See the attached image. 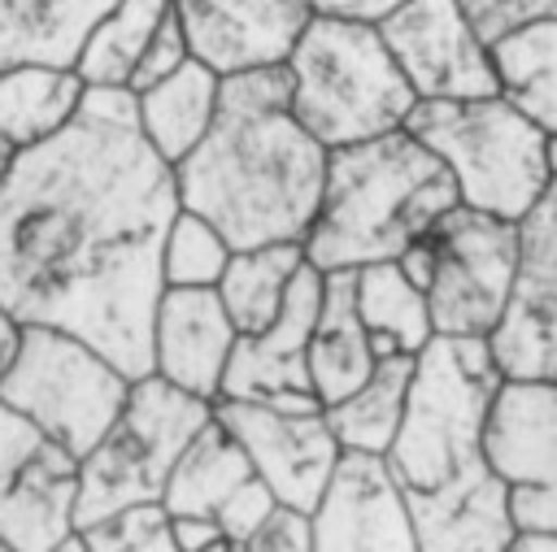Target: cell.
Returning a JSON list of instances; mask_svg holds the SVG:
<instances>
[{
	"mask_svg": "<svg viewBox=\"0 0 557 552\" xmlns=\"http://www.w3.org/2000/svg\"><path fill=\"white\" fill-rule=\"evenodd\" d=\"M178 213L174 165L139 130L135 91L87 87L0 183V304L26 326L87 339L131 382L152 374L161 239Z\"/></svg>",
	"mask_w": 557,
	"mask_h": 552,
	"instance_id": "cell-1",
	"label": "cell"
},
{
	"mask_svg": "<svg viewBox=\"0 0 557 552\" xmlns=\"http://www.w3.org/2000/svg\"><path fill=\"white\" fill-rule=\"evenodd\" d=\"M500 378L487 339L435 335L413 356L405 417L383 465L422 552H505L518 535L505 482L483 456V422Z\"/></svg>",
	"mask_w": 557,
	"mask_h": 552,
	"instance_id": "cell-2",
	"label": "cell"
},
{
	"mask_svg": "<svg viewBox=\"0 0 557 552\" xmlns=\"http://www.w3.org/2000/svg\"><path fill=\"white\" fill-rule=\"evenodd\" d=\"M326 178V148L296 122L283 65L222 74L205 139L174 165L178 209L231 248L305 243Z\"/></svg>",
	"mask_w": 557,
	"mask_h": 552,
	"instance_id": "cell-3",
	"label": "cell"
},
{
	"mask_svg": "<svg viewBox=\"0 0 557 552\" xmlns=\"http://www.w3.org/2000/svg\"><path fill=\"white\" fill-rule=\"evenodd\" d=\"M457 204L448 170L400 126L326 152L318 213L300 248L318 274L396 261Z\"/></svg>",
	"mask_w": 557,
	"mask_h": 552,
	"instance_id": "cell-4",
	"label": "cell"
},
{
	"mask_svg": "<svg viewBox=\"0 0 557 552\" xmlns=\"http://www.w3.org/2000/svg\"><path fill=\"white\" fill-rule=\"evenodd\" d=\"M296 122L331 152L400 130L418 104L379 26L309 17L283 57Z\"/></svg>",
	"mask_w": 557,
	"mask_h": 552,
	"instance_id": "cell-5",
	"label": "cell"
},
{
	"mask_svg": "<svg viewBox=\"0 0 557 552\" xmlns=\"http://www.w3.org/2000/svg\"><path fill=\"white\" fill-rule=\"evenodd\" d=\"M405 130L435 152L457 187V200L479 213L522 222L553 183L544 161L548 135L500 91L474 100H418Z\"/></svg>",
	"mask_w": 557,
	"mask_h": 552,
	"instance_id": "cell-6",
	"label": "cell"
},
{
	"mask_svg": "<svg viewBox=\"0 0 557 552\" xmlns=\"http://www.w3.org/2000/svg\"><path fill=\"white\" fill-rule=\"evenodd\" d=\"M213 417V404L170 387L157 374L131 382L122 413L96 439V448L78 461V495H74V530L131 509L161 500L165 474L187 439Z\"/></svg>",
	"mask_w": 557,
	"mask_h": 552,
	"instance_id": "cell-7",
	"label": "cell"
},
{
	"mask_svg": "<svg viewBox=\"0 0 557 552\" xmlns=\"http://www.w3.org/2000/svg\"><path fill=\"white\" fill-rule=\"evenodd\" d=\"M126 391L131 378L87 339L35 322L22 326L17 352L0 374V396L74 461H83L113 426Z\"/></svg>",
	"mask_w": 557,
	"mask_h": 552,
	"instance_id": "cell-8",
	"label": "cell"
},
{
	"mask_svg": "<svg viewBox=\"0 0 557 552\" xmlns=\"http://www.w3.org/2000/svg\"><path fill=\"white\" fill-rule=\"evenodd\" d=\"M431 283L422 287L431 330L448 339H492L518 274V222L448 209L431 230Z\"/></svg>",
	"mask_w": 557,
	"mask_h": 552,
	"instance_id": "cell-9",
	"label": "cell"
},
{
	"mask_svg": "<svg viewBox=\"0 0 557 552\" xmlns=\"http://www.w3.org/2000/svg\"><path fill=\"white\" fill-rule=\"evenodd\" d=\"M483 456L505 482L513 530H557V382L500 378L483 422Z\"/></svg>",
	"mask_w": 557,
	"mask_h": 552,
	"instance_id": "cell-10",
	"label": "cell"
},
{
	"mask_svg": "<svg viewBox=\"0 0 557 552\" xmlns=\"http://www.w3.org/2000/svg\"><path fill=\"white\" fill-rule=\"evenodd\" d=\"M213 422L244 448L252 474L278 504L313 513L339 465V443L322 409H283L257 400H213Z\"/></svg>",
	"mask_w": 557,
	"mask_h": 552,
	"instance_id": "cell-11",
	"label": "cell"
},
{
	"mask_svg": "<svg viewBox=\"0 0 557 552\" xmlns=\"http://www.w3.org/2000/svg\"><path fill=\"white\" fill-rule=\"evenodd\" d=\"M379 35L418 100L496 96L492 43L474 30L461 0H405L379 22Z\"/></svg>",
	"mask_w": 557,
	"mask_h": 552,
	"instance_id": "cell-12",
	"label": "cell"
},
{
	"mask_svg": "<svg viewBox=\"0 0 557 552\" xmlns=\"http://www.w3.org/2000/svg\"><path fill=\"white\" fill-rule=\"evenodd\" d=\"M487 348L505 378L557 382V178L518 222V274Z\"/></svg>",
	"mask_w": 557,
	"mask_h": 552,
	"instance_id": "cell-13",
	"label": "cell"
},
{
	"mask_svg": "<svg viewBox=\"0 0 557 552\" xmlns=\"http://www.w3.org/2000/svg\"><path fill=\"white\" fill-rule=\"evenodd\" d=\"M322 296V274L305 261L287 287L278 317L257 330L239 335L226 361L218 400H257L283 409H322L309 387V330Z\"/></svg>",
	"mask_w": 557,
	"mask_h": 552,
	"instance_id": "cell-14",
	"label": "cell"
},
{
	"mask_svg": "<svg viewBox=\"0 0 557 552\" xmlns=\"http://www.w3.org/2000/svg\"><path fill=\"white\" fill-rule=\"evenodd\" d=\"M313 552H422L383 456H339L313 509Z\"/></svg>",
	"mask_w": 557,
	"mask_h": 552,
	"instance_id": "cell-15",
	"label": "cell"
},
{
	"mask_svg": "<svg viewBox=\"0 0 557 552\" xmlns=\"http://www.w3.org/2000/svg\"><path fill=\"white\" fill-rule=\"evenodd\" d=\"M174 17L196 61L239 74L283 65L313 13L309 0H174Z\"/></svg>",
	"mask_w": 557,
	"mask_h": 552,
	"instance_id": "cell-16",
	"label": "cell"
},
{
	"mask_svg": "<svg viewBox=\"0 0 557 552\" xmlns=\"http://www.w3.org/2000/svg\"><path fill=\"white\" fill-rule=\"evenodd\" d=\"M235 339L239 330L213 287H165L152 313V374L213 404Z\"/></svg>",
	"mask_w": 557,
	"mask_h": 552,
	"instance_id": "cell-17",
	"label": "cell"
},
{
	"mask_svg": "<svg viewBox=\"0 0 557 552\" xmlns=\"http://www.w3.org/2000/svg\"><path fill=\"white\" fill-rule=\"evenodd\" d=\"M78 461L48 443L35 461L0 478V543L13 552H57L74 535Z\"/></svg>",
	"mask_w": 557,
	"mask_h": 552,
	"instance_id": "cell-18",
	"label": "cell"
},
{
	"mask_svg": "<svg viewBox=\"0 0 557 552\" xmlns=\"http://www.w3.org/2000/svg\"><path fill=\"white\" fill-rule=\"evenodd\" d=\"M374 348L366 339V326L357 317L352 300V269H331L322 274V296L309 330V387L318 404L344 400L352 387H361L374 369Z\"/></svg>",
	"mask_w": 557,
	"mask_h": 552,
	"instance_id": "cell-19",
	"label": "cell"
},
{
	"mask_svg": "<svg viewBox=\"0 0 557 552\" xmlns=\"http://www.w3.org/2000/svg\"><path fill=\"white\" fill-rule=\"evenodd\" d=\"M218 91H222V74L196 57H187L161 83L135 91L139 130L165 165H178L205 139V130L218 113Z\"/></svg>",
	"mask_w": 557,
	"mask_h": 552,
	"instance_id": "cell-20",
	"label": "cell"
},
{
	"mask_svg": "<svg viewBox=\"0 0 557 552\" xmlns=\"http://www.w3.org/2000/svg\"><path fill=\"white\" fill-rule=\"evenodd\" d=\"M113 0H0V70L70 65Z\"/></svg>",
	"mask_w": 557,
	"mask_h": 552,
	"instance_id": "cell-21",
	"label": "cell"
},
{
	"mask_svg": "<svg viewBox=\"0 0 557 552\" xmlns=\"http://www.w3.org/2000/svg\"><path fill=\"white\" fill-rule=\"evenodd\" d=\"M352 300H357V317L379 361L418 356L435 339L426 296L400 274L396 261H374V265L352 269Z\"/></svg>",
	"mask_w": 557,
	"mask_h": 552,
	"instance_id": "cell-22",
	"label": "cell"
},
{
	"mask_svg": "<svg viewBox=\"0 0 557 552\" xmlns=\"http://www.w3.org/2000/svg\"><path fill=\"white\" fill-rule=\"evenodd\" d=\"M496 91L557 139V22H527L492 39Z\"/></svg>",
	"mask_w": 557,
	"mask_h": 552,
	"instance_id": "cell-23",
	"label": "cell"
},
{
	"mask_svg": "<svg viewBox=\"0 0 557 552\" xmlns=\"http://www.w3.org/2000/svg\"><path fill=\"white\" fill-rule=\"evenodd\" d=\"M252 478V465L244 456V448L209 417L187 448L174 456L165 487H161V509L170 517H213L218 504L244 482Z\"/></svg>",
	"mask_w": 557,
	"mask_h": 552,
	"instance_id": "cell-24",
	"label": "cell"
},
{
	"mask_svg": "<svg viewBox=\"0 0 557 552\" xmlns=\"http://www.w3.org/2000/svg\"><path fill=\"white\" fill-rule=\"evenodd\" d=\"M409 378H413V356H383V361H374V369L361 387H352L344 400L322 409L339 452L383 456L392 448L400 417H405Z\"/></svg>",
	"mask_w": 557,
	"mask_h": 552,
	"instance_id": "cell-25",
	"label": "cell"
},
{
	"mask_svg": "<svg viewBox=\"0 0 557 552\" xmlns=\"http://www.w3.org/2000/svg\"><path fill=\"white\" fill-rule=\"evenodd\" d=\"M87 83L70 65H9L0 70V135L13 148L44 143L83 104Z\"/></svg>",
	"mask_w": 557,
	"mask_h": 552,
	"instance_id": "cell-26",
	"label": "cell"
},
{
	"mask_svg": "<svg viewBox=\"0 0 557 552\" xmlns=\"http://www.w3.org/2000/svg\"><path fill=\"white\" fill-rule=\"evenodd\" d=\"M300 265H305L300 243L231 248L226 269H222L213 291H218V300H222V309H226V317L235 322L239 335H257L278 317V309L287 300V287H292Z\"/></svg>",
	"mask_w": 557,
	"mask_h": 552,
	"instance_id": "cell-27",
	"label": "cell"
},
{
	"mask_svg": "<svg viewBox=\"0 0 557 552\" xmlns=\"http://www.w3.org/2000/svg\"><path fill=\"white\" fill-rule=\"evenodd\" d=\"M174 13V0H113V9L91 26L74 70L87 87H126L135 61L144 57L157 26Z\"/></svg>",
	"mask_w": 557,
	"mask_h": 552,
	"instance_id": "cell-28",
	"label": "cell"
},
{
	"mask_svg": "<svg viewBox=\"0 0 557 552\" xmlns=\"http://www.w3.org/2000/svg\"><path fill=\"white\" fill-rule=\"evenodd\" d=\"M226 256H231V243L222 239V230L205 222L200 213L178 209L161 239V283L165 287H218Z\"/></svg>",
	"mask_w": 557,
	"mask_h": 552,
	"instance_id": "cell-29",
	"label": "cell"
},
{
	"mask_svg": "<svg viewBox=\"0 0 557 552\" xmlns=\"http://www.w3.org/2000/svg\"><path fill=\"white\" fill-rule=\"evenodd\" d=\"M74 539L87 552H178L174 535H170V513L161 509V500L104 513V517L78 526Z\"/></svg>",
	"mask_w": 557,
	"mask_h": 552,
	"instance_id": "cell-30",
	"label": "cell"
},
{
	"mask_svg": "<svg viewBox=\"0 0 557 552\" xmlns=\"http://www.w3.org/2000/svg\"><path fill=\"white\" fill-rule=\"evenodd\" d=\"M274 491L252 474V478H244L222 504H218V513H213V522H218V530H222V539L226 543H244L270 513H274Z\"/></svg>",
	"mask_w": 557,
	"mask_h": 552,
	"instance_id": "cell-31",
	"label": "cell"
},
{
	"mask_svg": "<svg viewBox=\"0 0 557 552\" xmlns=\"http://www.w3.org/2000/svg\"><path fill=\"white\" fill-rule=\"evenodd\" d=\"M191 57V48H187V35H183V26H178V17L170 13L161 26H157V35L148 39V48H144V57L135 61V70H131V83H126V91H144V87H152V83H161L165 74H174L183 61Z\"/></svg>",
	"mask_w": 557,
	"mask_h": 552,
	"instance_id": "cell-32",
	"label": "cell"
},
{
	"mask_svg": "<svg viewBox=\"0 0 557 552\" xmlns=\"http://www.w3.org/2000/svg\"><path fill=\"white\" fill-rule=\"evenodd\" d=\"M461 9L487 43L527 22H544V17L557 22V0H461Z\"/></svg>",
	"mask_w": 557,
	"mask_h": 552,
	"instance_id": "cell-33",
	"label": "cell"
},
{
	"mask_svg": "<svg viewBox=\"0 0 557 552\" xmlns=\"http://www.w3.org/2000/svg\"><path fill=\"white\" fill-rule=\"evenodd\" d=\"M239 548L244 552H313V513L274 504V513Z\"/></svg>",
	"mask_w": 557,
	"mask_h": 552,
	"instance_id": "cell-34",
	"label": "cell"
},
{
	"mask_svg": "<svg viewBox=\"0 0 557 552\" xmlns=\"http://www.w3.org/2000/svg\"><path fill=\"white\" fill-rule=\"evenodd\" d=\"M48 448V439L35 430V422H26L4 396H0V478H9L13 469H22L26 461H35Z\"/></svg>",
	"mask_w": 557,
	"mask_h": 552,
	"instance_id": "cell-35",
	"label": "cell"
},
{
	"mask_svg": "<svg viewBox=\"0 0 557 552\" xmlns=\"http://www.w3.org/2000/svg\"><path fill=\"white\" fill-rule=\"evenodd\" d=\"M405 0H309L313 17H339V22H366L379 26L387 13H396Z\"/></svg>",
	"mask_w": 557,
	"mask_h": 552,
	"instance_id": "cell-36",
	"label": "cell"
},
{
	"mask_svg": "<svg viewBox=\"0 0 557 552\" xmlns=\"http://www.w3.org/2000/svg\"><path fill=\"white\" fill-rule=\"evenodd\" d=\"M170 535L178 552H205L213 543H222V530L213 517H170Z\"/></svg>",
	"mask_w": 557,
	"mask_h": 552,
	"instance_id": "cell-37",
	"label": "cell"
},
{
	"mask_svg": "<svg viewBox=\"0 0 557 552\" xmlns=\"http://www.w3.org/2000/svg\"><path fill=\"white\" fill-rule=\"evenodd\" d=\"M505 552H557V530H518Z\"/></svg>",
	"mask_w": 557,
	"mask_h": 552,
	"instance_id": "cell-38",
	"label": "cell"
},
{
	"mask_svg": "<svg viewBox=\"0 0 557 552\" xmlns=\"http://www.w3.org/2000/svg\"><path fill=\"white\" fill-rule=\"evenodd\" d=\"M17 339H22V322L0 304V374L9 369V361H13V352H17Z\"/></svg>",
	"mask_w": 557,
	"mask_h": 552,
	"instance_id": "cell-39",
	"label": "cell"
},
{
	"mask_svg": "<svg viewBox=\"0 0 557 552\" xmlns=\"http://www.w3.org/2000/svg\"><path fill=\"white\" fill-rule=\"evenodd\" d=\"M13 156H17V148L0 135V183H4V174H9V165H13Z\"/></svg>",
	"mask_w": 557,
	"mask_h": 552,
	"instance_id": "cell-40",
	"label": "cell"
},
{
	"mask_svg": "<svg viewBox=\"0 0 557 552\" xmlns=\"http://www.w3.org/2000/svg\"><path fill=\"white\" fill-rule=\"evenodd\" d=\"M544 161H548V178H557V139H544Z\"/></svg>",
	"mask_w": 557,
	"mask_h": 552,
	"instance_id": "cell-41",
	"label": "cell"
},
{
	"mask_svg": "<svg viewBox=\"0 0 557 552\" xmlns=\"http://www.w3.org/2000/svg\"><path fill=\"white\" fill-rule=\"evenodd\" d=\"M205 552H244V548H239V543H226V539H222V543H213V548H205Z\"/></svg>",
	"mask_w": 557,
	"mask_h": 552,
	"instance_id": "cell-42",
	"label": "cell"
},
{
	"mask_svg": "<svg viewBox=\"0 0 557 552\" xmlns=\"http://www.w3.org/2000/svg\"><path fill=\"white\" fill-rule=\"evenodd\" d=\"M57 552H87V548H83V543H78V539H74V535H70V539H65V543H61V548H57Z\"/></svg>",
	"mask_w": 557,
	"mask_h": 552,
	"instance_id": "cell-43",
	"label": "cell"
},
{
	"mask_svg": "<svg viewBox=\"0 0 557 552\" xmlns=\"http://www.w3.org/2000/svg\"><path fill=\"white\" fill-rule=\"evenodd\" d=\"M0 552H13V548H9V543H0Z\"/></svg>",
	"mask_w": 557,
	"mask_h": 552,
	"instance_id": "cell-44",
	"label": "cell"
}]
</instances>
